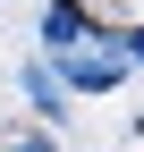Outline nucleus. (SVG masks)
I'll return each mask as SVG.
<instances>
[{
    "label": "nucleus",
    "mask_w": 144,
    "mask_h": 152,
    "mask_svg": "<svg viewBox=\"0 0 144 152\" xmlns=\"http://www.w3.org/2000/svg\"><path fill=\"white\" fill-rule=\"evenodd\" d=\"M60 68H68V85H76V93H110L127 59H119V51H68Z\"/></svg>",
    "instance_id": "2"
},
{
    "label": "nucleus",
    "mask_w": 144,
    "mask_h": 152,
    "mask_svg": "<svg viewBox=\"0 0 144 152\" xmlns=\"http://www.w3.org/2000/svg\"><path fill=\"white\" fill-rule=\"evenodd\" d=\"M119 42V59H144V26H127V34H110Z\"/></svg>",
    "instance_id": "4"
},
{
    "label": "nucleus",
    "mask_w": 144,
    "mask_h": 152,
    "mask_svg": "<svg viewBox=\"0 0 144 152\" xmlns=\"http://www.w3.org/2000/svg\"><path fill=\"white\" fill-rule=\"evenodd\" d=\"M9 152H60V144H51V135H17Z\"/></svg>",
    "instance_id": "5"
},
{
    "label": "nucleus",
    "mask_w": 144,
    "mask_h": 152,
    "mask_svg": "<svg viewBox=\"0 0 144 152\" xmlns=\"http://www.w3.org/2000/svg\"><path fill=\"white\" fill-rule=\"evenodd\" d=\"M26 93H34V110H43V118H68V110H60V76H51V68H34Z\"/></svg>",
    "instance_id": "3"
},
{
    "label": "nucleus",
    "mask_w": 144,
    "mask_h": 152,
    "mask_svg": "<svg viewBox=\"0 0 144 152\" xmlns=\"http://www.w3.org/2000/svg\"><path fill=\"white\" fill-rule=\"evenodd\" d=\"M43 42H51V59H68V51H85V42H93L85 0H51V9H43Z\"/></svg>",
    "instance_id": "1"
}]
</instances>
